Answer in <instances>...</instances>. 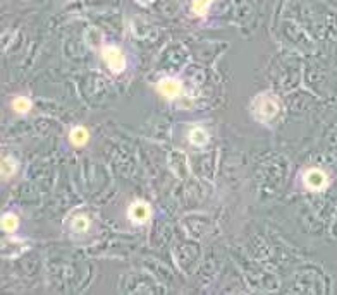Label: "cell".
<instances>
[{
    "label": "cell",
    "instance_id": "cell-7",
    "mask_svg": "<svg viewBox=\"0 0 337 295\" xmlns=\"http://www.w3.org/2000/svg\"><path fill=\"white\" fill-rule=\"evenodd\" d=\"M189 139H191L193 145L201 146V145H205V143L208 141V136H207V133H205L203 129H201V127H195V129L189 133Z\"/></svg>",
    "mask_w": 337,
    "mask_h": 295
},
{
    "label": "cell",
    "instance_id": "cell-8",
    "mask_svg": "<svg viewBox=\"0 0 337 295\" xmlns=\"http://www.w3.org/2000/svg\"><path fill=\"white\" fill-rule=\"evenodd\" d=\"M212 2H214V0H193V12L198 14V15L207 14L208 9H210Z\"/></svg>",
    "mask_w": 337,
    "mask_h": 295
},
{
    "label": "cell",
    "instance_id": "cell-10",
    "mask_svg": "<svg viewBox=\"0 0 337 295\" xmlns=\"http://www.w3.org/2000/svg\"><path fill=\"white\" fill-rule=\"evenodd\" d=\"M17 225H19V220H17V216H14V215H5L2 218V227H3V230H7V232H14L15 228H17Z\"/></svg>",
    "mask_w": 337,
    "mask_h": 295
},
{
    "label": "cell",
    "instance_id": "cell-6",
    "mask_svg": "<svg viewBox=\"0 0 337 295\" xmlns=\"http://www.w3.org/2000/svg\"><path fill=\"white\" fill-rule=\"evenodd\" d=\"M88 139H90V134H88V131L84 129V127H76V129H72V133H71V141L74 143L76 146H83V145H86Z\"/></svg>",
    "mask_w": 337,
    "mask_h": 295
},
{
    "label": "cell",
    "instance_id": "cell-3",
    "mask_svg": "<svg viewBox=\"0 0 337 295\" xmlns=\"http://www.w3.org/2000/svg\"><path fill=\"white\" fill-rule=\"evenodd\" d=\"M305 182H307V185L310 189L319 191V189H324L325 184H327V175H325L322 170L313 168V170H308L307 172V175H305Z\"/></svg>",
    "mask_w": 337,
    "mask_h": 295
},
{
    "label": "cell",
    "instance_id": "cell-11",
    "mask_svg": "<svg viewBox=\"0 0 337 295\" xmlns=\"http://www.w3.org/2000/svg\"><path fill=\"white\" fill-rule=\"evenodd\" d=\"M15 172V163L10 161L9 158H3L2 160V175L3 177H9L10 173Z\"/></svg>",
    "mask_w": 337,
    "mask_h": 295
},
{
    "label": "cell",
    "instance_id": "cell-12",
    "mask_svg": "<svg viewBox=\"0 0 337 295\" xmlns=\"http://www.w3.org/2000/svg\"><path fill=\"white\" fill-rule=\"evenodd\" d=\"M74 230H77V232H83V230H86L88 228V220L86 218H83V216H77V218L74 220Z\"/></svg>",
    "mask_w": 337,
    "mask_h": 295
},
{
    "label": "cell",
    "instance_id": "cell-5",
    "mask_svg": "<svg viewBox=\"0 0 337 295\" xmlns=\"http://www.w3.org/2000/svg\"><path fill=\"white\" fill-rule=\"evenodd\" d=\"M158 91L167 98H174L181 93V83H177L176 79H164L158 83Z\"/></svg>",
    "mask_w": 337,
    "mask_h": 295
},
{
    "label": "cell",
    "instance_id": "cell-4",
    "mask_svg": "<svg viewBox=\"0 0 337 295\" xmlns=\"http://www.w3.org/2000/svg\"><path fill=\"white\" fill-rule=\"evenodd\" d=\"M129 218L136 221V223H145L150 218V206L146 203H141V201L134 203L129 208Z\"/></svg>",
    "mask_w": 337,
    "mask_h": 295
},
{
    "label": "cell",
    "instance_id": "cell-9",
    "mask_svg": "<svg viewBox=\"0 0 337 295\" xmlns=\"http://www.w3.org/2000/svg\"><path fill=\"white\" fill-rule=\"evenodd\" d=\"M12 108L17 114H26V112L31 108V103L28 98H24V96H19V98H15L12 102Z\"/></svg>",
    "mask_w": 337,
    "mask_h": 295
},
{
    "label": "cell",
    "instance_id": "cell-1",
    "mask_svg": "<svg viewBox=\"0 0 337 295\" xmlns=\"http://www.w3.org/2000/svg\"><path fill=\"white\" fill-rule=\"evenodd\" d=\"M277 110H279L277 102L274 98H270V96H267V95L258 96V98L255 100V103H253L255 115H257L258 119H262V120H270L272 117H276Z\"/></svg>",
    "mask_w": 337,
    "mask_h": 295
},
{
    "label": "cell",
    "instance_id": "cell-2",
    "mask_svg": "<svg viewBox=\"0 0 337 295\" xmlns=\"http://www.w3.org/2000/svg\"><path fill=\"white\" fill-rule=\"evenodd\" d=\"M103 59H105L107 65L114 72H121L126 67V60H124L122 52L117 46H105L103 48Z\"/></svg>",
    "mask_w": 337,
    "mask_h": 295
}]
</instances>
